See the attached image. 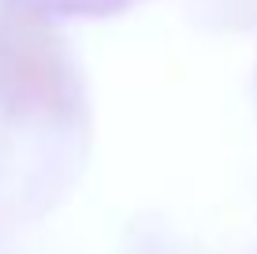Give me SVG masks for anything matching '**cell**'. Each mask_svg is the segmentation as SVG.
<instances>
[{"mask_svg":"<svg viewBox=\"0 0 257 254\" xmlns=\"http://www.w3.org/2000/svg\"><path fill=\"white\" fill-rule=\"evenodd\" d=\"M64 12H108V8H119L123 0H52Z\"/></svg>","mask_w":257,"mask_h":254,"instance_id":"obj_2","label":"cell"},{"mask_svg":"<svg viewBox=\"0 0 257 254\" xmlns=\"http://www.w3.org/2000/svg\"><path fill=\"white\" fill-rule=\"evenodd\" d=\"M0 94L12 109L34 116H60L71 105L60 34L30 0L0 8Z\"/></svg>","mask_w":257,"mask_h":254,"instance_id":"obj_1","label":"cell"}]
</instances>
